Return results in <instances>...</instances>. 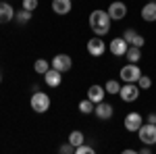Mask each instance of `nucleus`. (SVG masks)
<instances>
[{
	"mask_svg": "<svg viewBox=\"0 0 156 154\" xmlns=\"http://www.w3.org/2000/svg\"><path fill=\"white\" fill-rule=\"evenodd\" d=\"M110 15H108V11H100V9H96V11H92V15H90V29L94 31V36H106L108 31H110Z\"/></svg>",
	"mask_w": 156,
	"mask_h": 154,
	"instance_id": "obj_1",
	"label": "nucleus"
},
{
	"mask_svg": "<svg viewBox=\"0 0 156 154\" xmlns=\"http://www.w3.org/2000/svg\"><path fill=\"white\" fill-rule=\"evenodd\" d=\"M29 104L34 108V113H46L50 108V96L44 94V92H36V94L31 96V100H29Z\"/></svg>",
	"mask_w": 156,
	"mask_h": 154,
	"instance_id": "obj_2",
	"label": "nucleus"
},
{
	"mask_svg": "<svg viewBox=\"0 0 156 154\" xmlns=\"http://www.w3.org/2000/svg\"><path fill=\"white\" fill-rule=\"evenodd\" d=\"M119 75L125 83H137V79L142 77V71H140V67H137L135 63H129V65H125V67L121 69Z\"/></svg>",
	"mask_w": 156,
	"mask_h": 154,
	"instance_id": "obj_3",
	"label": "nucleus"
},
{
	"mask_svg": "<svg viewBox=\"0 0 156 154\" xmlns=\"http://www.w3.org/2000/svg\"><path fill=\"white\" fill-rule=\"evenodd\" d=\"M137 133H140V142L142 144H148V146L156 144V123H144L137 129Z\"/></svg>",
	"mask_w": 156,
	"mask_h": 154,
	"instance_id": "obj_4",
	"label": "nucleus"
},
{
	"mask_svg": "<svg viewBox=\"0 0 156 154\" xmlns=\"http://www.w3.org/2000/svg\"><path fill=\"white\" fill-rule=\"evenodd\" d=\"M119 96H121L123 102H135L137 96H140V85H135V83H125V85H121Z\"/></svg>",
	"mask_w": 156,
	"mask_h": 154,
	"instance_id": "obj_5",
	"label": "nucleus"
},
{
	"mask_svg": "<svg viewBox=\"0 0 156 154\" xmlns=\"http://www.w3.org/2000/svg\"><path fill=\"white\" fill-rule=\"evenodd\" d=\"M87 52H90V56H102L106 52V44H104L102 36H94L87 42Z\"/></svg>",
	"mask_w": 156,
	"mask_h": 154,
	"instance_id": "obj_6",
	"label": "nucleus"
},
{
	"mask_svg": "<svg viewBox=\"0 0 156 154\" xmlns=\"http://www.w3.org/2000/svg\"><path fill=\"white\" fill-rule=\"evenodd\" d=\"M52 69H56V71L60 73H67V71H71V67H73V60L69 54H56L54 59H52Z\"/></svg>",
	"mask_w": 156,
	"mask_h": 154,
	"instance_id": "obj_7",
	"label": "nucleus"
},
{
	"mask_svg": "<svg viewBox=\"0 0 156 154\" xmlns=\"http://www.w3.org/2000/svg\"><path fill=\"white\" fill-rule=\"evenodd\" d=\"M108 15H110L112 21H121V19H125V15H127V4L121 2V0H115V2L108 6Z\"/></svg>",
	"mask_w": 156,
	"mask_h": 154,
	"instance_id": "obj_8",
	"label": "nucleus"
},
{
	"mask_svg": "<svg viewBox=\"0 0 156 154\" xmlns=\"http://www.w3.org/2000/svg\"><path fill=\"white\" fill-rule=\"evenodd\" d=\"M127 48H129V44H127V40H125L123 36H121V38H115V40L108 44V50H110V54H115V56H125Z\"/></svg>",
	"mask_w": 156,
	"mask_h": 154,
	"instance_id": "obj_9",
	"label": "nucleus"
},
{
	"mask_svg": "<svg viewBox=\"0 0 156 154\" xmlns=\"http://www.w3.org/2000/svg\"><path fill=\"white\" fill-rule=\"evenodd\" d=\"M123 125H125V129L127 131H137L142 125H144V121H142V115L140 113H127V117H125V121H123Z\"/></svg>",
	"mask_w": 156,
	"mask_h": 154,
	"instance_id": "obj_10",
	"label": "nucleus"
},
{
	"mask_svg": "<svg viewBox=\"0 0 156 154\" xmlns=\"http://www.w3.org/2000/svg\"><path fill=\"white\" fill-rule=\"evenodd\" d=\"M94 115H96L100 121H108V119L115 115V108H112V104H108V102H98L96 106H94Z\"/></svg>",
	"mask_w": 156,
	"mask_h": 154,
	"instance_id": "obj_11",
	"label": "nucleus"
},
{
	"mask_svg": "<svg viewBox=\"0 0 156 154\" xmlns=\"http://www.w3.org/2000/svg\"><path fill=\"white\" fill-rule=\"evenodd\" d=\"M123 38L127 40V44H129V46H137V48H142V46H144V42H146L144 36H142V34H137L135 29H131V27H129V29H125Z\"/></svg>",
	"mask_w": 156,
	"mask_h": 154,
	"instance_id": "obj_12",
	"label": "nucleus"
},
{
	"mask_svg": "<svg viewBox=\"0 0 156 154\" xmlns=\"http://www.w3.org/2000/svg\"><path fill=\"white\" fill-rule=\"evenodd\" d=\"M44 81L48 88H58L60 83H62V73L56 71V69H48V71L44 73Z\"/></svg>",
	"mask_w": 156,
	"mask_h": 154,
	"instance_id": "obj_13",
	"label": "nucleus"
},
{
	"mask_svg": "<svg viewBox=\"0 0 156 154\" xmlns=\"http://www.w3.org/2000/svg\"><path fill=\"white\" fill-rule=\"evenodd\" d=\"M12 19H15V9L9 2H0V23H11Z\"/></svg>",
	"mask_w": 156,
	"mask_h": 154,
	"instance_id": "obj_14",
	"label": "nucleus"
},
{
	"mask_svg": "<svg viewBox=\"0 0 156 154\" xmlns=\"http://www.w3.org/2000/svg\"><path fill=\"white\" fill-rule=\"evenodd\" d=\"M104 94H106V90L102 88V85H90V90H87V98L94 102V104H98V102H102L104 100Z\"/></svg>",
	"mask_w": 156,
	"mask_h": 154,
	"instance_id": "obj_15",
	"label": "nucleus"
},
{
	"mask_svg": "<svg viewBox=\"0 0 156 154\" xmlns=\"http://www.w3.org/2000/svg\"><path fill=\"white\" fill-rule=\"evenodd\" d=\"M73 6V0H52V11L56 15H69Z\"/></svg>",
	"mask_w": 156,
	"mask_h": 154,
	"instance_id": "obj_16",
	"label": "nucleus"
},
{
	"mask_svg": "<svg viewBox=\"0 0 156 154\" xmlns=\"http://www.w3.org/2000/svg\"><path fill=\"white\" fill-rule=\"evenodd\" d=\"M142 19L148 21V23H154V21H156V2H154V0L142 6Z\"/></svg>",
	"mask_w": 156,
	"mask_h": 154,
	"instance_id": "obj_17",
	"label": "nucleus"
},
{
	"mask_svg": "<svg viewBox=\"0 0 156 154\" xmlns=\"http://www.w3.org/2000/svg\"><path fill=\"white\" fill-rule=\"evenodd\" d=\"M125 56H127V60L129 63H140L142 60V48H137V46H129L127 48V52H125Z\"/></svg>",
	"mask_w": 156,
	"mask_h": 154,
	"instance_id": "obj_18",
	"label": "nucleus"
},
{
	"mask_svg": "<svg viewBox=\"0 0 156 154\" xmlns=\"http://www.w3.org/2000/svg\"><path fill=\"white\" fill-rule=\"evenodd\" d=\"M15 19H17V23H29L31 21V11H27V9H21V11H15Z\"/></svg>",
	"mask_w": 156,
	"mask_h": 154,
	"instance_id": "obj_19",
	"label": "nucleus"
},
{
	"mask_svg": "<svg viewBox=\"0 0 156 154\" xmlns=\"http://www.w3.org/2000/svg\"><path fill=\"white\" fill-rule=\"evenodd\" d=\"M50 67H52V65H50L48 60H44V59H37L36 63H34V69H36V73H40V75H44Z\"/></svg>",
	"mask_w": 156,
	"mask_h": 154,
	"instance_id": "obj_20",
	"label": "nucleus"
},
{
	"mask_svg": "<svg viewBox=\"0 0 156 154\" xmlns=\"http://www.w3.org/2000/svg\"><path fill=\"white\" fill-rule=\"evenodd\" d=\"M79 113L81 115H90V113H94V102L90 100V98H85L79 102Z\"/></svg>",
	"mask_w": 156,
	"mask_h": 154,
	"instance_id": "obj_21",
	"label": "nucleus"
},
{
	"mask_svg": "<svg viewBox=\"0 0 156 154\" xmlns=\"http://www.w3.org/2000/svg\"><path fill=\"white\" fill-rule=\"evenodd\" d=\"M69 144H73V146H75V148H77V146H81V144H83V133H81V131H71V133H69Z\"/></svg>",
	"mask_w": 156,
	"mask_h": 154,
	"instance_id": "obj_22",
	"label": "nucleus"
},
{
	"mask_svg": "<svg viewBox=\"0 0 156 154\" xmlns=\"http://www.w3.org/2000/svg\"><path fill=\"white\" fill-rule=\"evenodd\" d=\"M104 90H106V94H119L121 83L117 81V79H108L106 85H104Z\"/></svg>",
	"mask_w": 156,
	"mask_h": 154,
	"instance_id": "obj_23",
	"label": "nucleus"
},
{
	"mask_svg": "<svg viewBox=\"0 0 156 154\" xmlns=\"http://www.w3.org/2000/svg\"><path fill=\"white\" fill-rule=\"evenodd\" d=\"M137 85H140V88H142V90H148V88H150V85H152V79H150V77H148V75H142V77H140V79H137Z\"/></svg>",
	"mask_w": 156,
	"mask_h": 154,
	"instance_id": "obj_24",
	"label": "nucleus"
},
{
	"mask_svg": "<svg viewBox=\"0 0 156 154\" xmlns=\"http://www.w3.org/2000/svg\"><path fill=\"white\" fill-rule=\"evenodd\" d=\"M75 154H94V148L81 144V146H77V148H75Z\"/></svg>",
	"mask_w": 156,
	"mask_h": 154,
	"instance_id": "obj_25",
	"label": "nucleus"
},
{
	"mask_svg": "<svg viewBox=\"0 0 156 154\" xmlns=\"http://www.w3.org/2000/svg\"><path fill=\"white\" fill-rule=\"evenodd\" d=\"M58 152L60 154H75V146L73 144H62L58 148Z\"/></svg>",
	"mask_w": 156,
	"mask_h": 154,
	"instance_id": "obj_26",
	"label": "nucleus"
},
{
	"mask_svg": "<svg viewBox=\"0 0 156 154\" xmlns=\"http://www.w3.org/2000/svg\"><path fill=\"white\" fill-rule=\"evenodd\" d=\"M37 4H40L37 0H23V9H27V11H31V13L37 9Z\"/></svg>",
	"mask_w": 156,
	"mask_h": 154,
	"instance_id": "obj_27",
	"label": "nucleus"
},
{
	"mask_svg": "<svg viewBox=\"0 0 156 154\" xmlns=\"http://www.w3.org/2000/svg\"><path fill=\"white\" fill-rule=\"evenodd\" d=\"M123 152H125V154H135V152H137V150H133V148H125Z\"/></svg>",
	"mask_w": 156,
	"mask_h": 154,
	"instance_id": "obj_28",
	"label": "nucleus"
},
{
	"mask_svg": "<svg viewBox=\"0 0 156 154\" xmlns=\"http://www.w3.org/2000/svg\"><path fill=\"white\" fill-rule=\"evenodd\" d=\"M148 123H156V115H148Z\"/></svg>",
	"mask_w": 156,
	"mask_h": 154,
	"instance_id": "obj_29",
	"label": "nucleus"
},
{
	"mask_svg": "<svg viewBox=\"0 0 156 154\" xmlns=\"http://www.w3.org/2000/svg\"><path fill=\"white\" fill-rule=\"evenodd\" d=\"M142 152H144V154H150V146H148V144H146L144 148H142Z\"/></svg>",
	"mask_w": 156,
	"mask_h": 154,
	"instance_id": "obj_30",
	"label": "nucleus"
},
{
	"mask_svg": "<svg viewBox=\"0 0 156 154\" xmlns=\"http://www.w3.org/2000/svg\"><path fill=\"white\" fill-rule=\"evenodd\" d=\"M0 81H2V75H0Z\"/></svg>",
	"mask_w": 156,
	"mask_h": 154,
	"instance_id": "obj_31",
	"label": "nucleus"
},
{
	"mask_svg": "<svg viewBox=\"0 0 156 154\" xmlns=\"http://www.w3.org/2000/svg\"><path fill=\"white\" fill-rule=\"evenodd\" d=\"M154 2H156V0H154Z\"/></svg>",
	"mask_w": 156,
	"mask_h": 154,
	"instance_id": "obj_32",
	"label": "nucleus"
}]
</instances>
